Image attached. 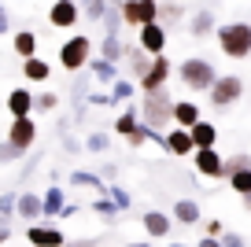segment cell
I'll return each mask as SVG.
<instances>
[{"label": "cell", "mask_w": 251, "mask_h": 247, "mask_svg": "<svg viewBox=\"0 0 251 247\" xmlns=\"http://www.w3.org/2000/svg\"><path fill=\"white\" fill-rule=\"evenodd\" d=\"M141 122L148 125V129H166V125L174 122V100L166 89H155V93H144L141 100Z\"/></svg>", "instance_id": "1"}, {"label": "cell", "mask_w": 251, "mask_h": 247, "mask_svg": "<svg viewBox=\"0 0 251 247\" xmlns=\"http://www.w3.org/2000/svg\"><path fill=\"white\" fill-rule=\"evenodd\" d=\"M218 48L229 55V59H248L251 55V26L248 23L218 26Z\"/></svg>", "instance_id": "2"}, {"label": "cell", "mask_w": 251, "mask_h": 247, "mask_svg": "<svg viewBox=\"0 0 251 247\" xmlns=\"http://www.w3.org/2000/svg\"><path fill=\"white\" fill-rule=\"evenodd\" d=\"M177 77H181V85L192 89V93H207V89L214 85L218 70H214L207 59H196V55H188V59L177 67Z\"/></svg>", "instance_id": "3"}, {"label": "cell", "mask_w": 251, "mask_h": 247, "mask_svg": "<svg viewBox=\"0 0 251 247\" xmlns=\"http://www.w3.org/2000/svg\"><path fill=\"white\" fill-rule=\"evenodd\" d=\"M118 15H122L126 26H151L159 23V0H122L118 4Z\"/></svg>", "instance_id": "4"}, {"label": "cell", "mask_w": 251, "mask_h": 247, "mask_svg": "<svg viewBox=\"0 0 251 247\" xmlns=\"http://www.w3.org/2000/svg\"><path fill=\"white\" fill-rule=\"evenodd\" d=\"M207 93H211V103H214V107L226 111V107H233V103L244 96V81H240L236 74H226V77L218 74V77H214V85L207 89Z\"/></svg>", "instance_id": "5"}, {"label": "cell", "mask_w": 251, "mask_h": 247, "mask_svg": "<svg viewBox=\"0 0 251 247\" xmlns=\"http://www.w3.org/2000/svg\"><path fill=\"white\" fill-rule=\"evenodd\" d=\"M89 48H93V41L89 37H71V41H63V48H59V63H63V70H85L89 67Z\"/></svg>", "instance_id": "6"}, {"label": "cell", "mask_w": 251, "mask_h": 247, "mask_svg": "<svg viewBox=\"0 0 251 247\" xmlns=\"http://www.w3.org/2000/svg\"><path fill=\"white\" fill-rule=\"evenodd\" d=\"M33 140H37V122L33 118H11V129H8V144L15 148V151H30Z\"/></svg>", "instance_id": "7"}, {"label": "cell", "mask_w": 251, "mask_h": 247, "mask_svg": "<svg viewBox=\"0 0 251 247\" xmlns=\"http://www.w3.org/2000/svg\"><path fill=\"white\" fill-rule=\"evenodd\" d=\"M141 48L148 59H159V55H166V30L159 23H151V26H141Z\"/></svg>", "instance_id": "8"}, {"label": "cell", "mask_w": 251, "mask_h": 247, "mask_svg": "<svg viewBox=\"0 0 251 247\" xmlns=\"http://www.w3.org/2000/svg\"><path fill=\"white\" fill-rule=\"evenodd\" d=\"M170 59L166 55H159V59H151V67H148V74L137 81L141 85V93H155V89H166V77H170Z\"/></svg>", "instance_id": "9"}, {"label": "cell", "mask_w": 251, "mask_h": 247, "mask_svg": "<svg viewBox=\"0 0 251 247\" xmlns=\"http://www.w3.org/2000/svg\"><path fill=\"white\" fill-rule=\"evenodd\" d=\"M78 0H55L52 8H48V23L59 26V30H71V26H78Z\"/></svg>", "instance_id": "10"}, {"label": "cell", "mask_w": 251, "mask_h": 247, "mask_svg": "<svg viewBox=\"0 0 251 247\" xmlns=\"http://www.w3.org/2000/svg\"><path fill=\"white\" fill-rule=\"evenodd\" d=\"M26 240H30L33 247H63L67 244L63 232L52 229V225H30V229H26Z\"/></svg>", "instance_id": "11"}, {"label": "cell", "mask_w": 251, "mask_h": 247, "mask_svg": "<svg viewBox=\"0 0 251 247\" xmlns=\"http://www.w3.org/2000/svg\"><path fill=\"white\" fill-rule=\"evenodd\" d=\"M188 140H192V151L214 148V140H218V125H214V122H203V118H200V122L188 129Z\"/></svg>", "instance_id": "12"}, {"label": "cell", "mask_w": 251, "mask_h": 247, "mask_svg": "<svg viewBox=\"0 0 251 247\" xmlns=\"http://www.w3.org/2000/svg\"><path fill=\"white\" fill-rule=\"evenodd\" d=\"M8 111H11V118H30L33 93H26V89H11V93H8Z\"/></svg>", "instance_id": "13"}, {"label": "cell", "mask_w": 251, "mask_h": 247, "mask_svg": "<svg viewBox=\"0 0 251 247\" xmlns=\"http://www.w3.org/2000/svg\"><path fill=\"white\" fill-rule=\"evenodd\" d=\"M174 122H177V129H192V125L200 122L196 100H177V103H174Z\"/></svg>", "instance_id": "14"}, {"label": "cell", "mask_w": 251, "mask_h": 247, "mask_svg": "<svg viewBox=\"0 0 251 247\" xmlns=\"http://www.w3.org/2000/svg\"><path fill=\"white\" fill-rule=\"evenodd\" d=\"M196 170L203 173V177H222V155L214 151V148L196 151Z\"/></svg>", "instance_id": "15"}, {"label": "cell", "mask_w": 251, "mask_h": 247, "mask_svg": "<svg viewBox=\"0 0 251 247\" xmlns=\"http://www.w3.org/2000/svg\"><path fill=\"white\" fill-rule=\"evenodd\" d=\"M15 214L19 218H41V196L37 192H23V196H15Z\"/></svg>", "instance_id": "16"}, {"label": "cell", "mask_w": 251, "mask_h": 247, "mask_svg": "<svg viewBox=\"0 0 251 247\" xmlns=\"http://www.w3.org/2000/svg\"><path fill=\"white\" fill-rule=\"evenodd\" d=\"M141 222H144V229H148V236H170V218H166L163 210H148Z\"/></svg>", "instance_id": "17"}, {"label": "cell", "mask_w": 251, "mask_h": 247, "mask_svg": "<svg viewBox=\"0 0 251 247\" xmlns=\"http://www.w3.org/2000/svg\"><path fill=\"white\" fill-rule=\"evenodd\" d=\"M174 218H177L181 225H196L203 214H200V203L196 199H177V203H174Z\"/></svg>", "instance_id": "18"}, {"label": "cell", "mask_w": 251, "mask_h": 247, "mask_svg": "<svg viewBox=\"0 0 251 247\" xmlns=\"http://www.w3.org/2000/svg\"><path fill=\"white\" fill-rule=\"evenodd\" d=\"M63 207H67V199H63V188H55V185H52L45 196H41V214H45V218H55Z\"/></svg>", "instance_id": "19"}, {"label": "cell", "mask_w": 251, "mask_h": 247, "mask_svg": "<svg viewBox=\"0 0 251 247\" xmlns=\"http://www.w3.org/2000/svg\"><path fill=\"white\" fill-rule=\"evenodd\" d=\"M166 151H170V155H192L188 129H170V133H166Z\"/></svg>", "instance_id": "20"}, {"label": "cell", "mask_w": 251, "mask_h": 247, "mask_svg": "<svg viewBox=\"0 0 251 247\" xmlns=\"http://www.w3.org/2000/svg\"><path fill=\"white\" fill-rule=\"evenodd\" d=\"M89 70H93V77L100 81V85H115V81H118V67H115V63H107V59H93V63H89Z\"/></svg>", "instance_id": "21"}, {"label": "cell", "mask_w": 251, "mask_h": 247, "mask_svg": "<svg viewBox=\"0 0 251 247\" xmlns=\"http://www.w3.org/2000/svg\"><path fill=\"white\" fill-rule=\"evenodd\" d=\"M11 48L19 52V59H33V55H37V37H33L30 30H19L15 41H11Z\"/></svg>", "instance_id": "22"}, {"label": "cell", "mask_w": 251, "mask_h": 247, "mask_svg": "<svg viewBox=\"0 0 251 247\" xmlns=\"http://www.w3.org/2000/svg\"><path fill=\"white\" fill-rule=\"evenodd\" d=\"M23 74L30 77V81H48V74H52V67H48L41 55H33V59H23Z\"/></svg>", "instance_id": "23"}, {"label": "cell", "mask_w": 251, "mask_h": 247, "mask_svg": "<svg viewBox=\"0 0 251 247\" xmlns=\"http://www.w3.org/2000/svg\"><path fill=\"white\" fill-rule=\"evenodd\" d=\"M188 30H192V37H207V33H214V11H196L192 23H188Z\"/></svg>", "instance_id": "24"}, {"label": "cell", "mask_w": 251, "mask_h": 247, "mask_svg": "<svg viewBox=\"0 0 251 247\" xmlns=\"http://www.w3.org/2000/svg\"><path fill=\"white\" fill-rule=\"evenodd\" d=\"M71 185H81V188H96V192H107V185L100 181V173H85V170H74L71 173Z\"/></svg>", "instance_id": "25"}, {"label": "cell", "mask_w": 251, "mask_h": 247, "mask_svg": "<svg viewBox=\"0 0 251 247\" xmlns=\"http://www.w3.org/2000/svg\"><path fill=\"white\" fill-rule=\"evenodd\" d=\"M100 48H103V55H100V59H107V63H118V59H122V52H126L122 37H107V33H103Z\"/></svg>", "instance_id": "26"}, {"label": "cell", "mask_w": 251, "mask_h": 247, "mask_svg": "<svg viewBox=\"0 0 251 247\" xmlns=\"http://www.w3.org/2000/svg\"><path fill=\"white\" fill-rule=\"evenodd\" d=\"M126 55H129V67H133V77H137V81H141V77L148 74L151 59H148V55L141 52V48H129V52H126Z\"/></svg>", "instance_id": "27"}, {"label": "cell", "mask_w": 251, "mask_h": 247, "mask_svg": "<svg viewBox=\"0 0 251 247\" xmlns=\"http://www.w3.org/2000/svg\"><path fill=\"white\" fill-rule=\"evenodd\" d=\"M137 122H141V118H137V107H126L122 115H118V122H115V133H122V137H129V133L137 129Z\"/></svg>", "instance_id": "28"}, {"label": "cell", "mask_w": 251, "mask_h": 247, "mask_svg": "<svg viewBox=\"0 0 251 247\" xmlns=\"http://www.w3.org/2000/svg\"><path fill=\"white\" fill-rule=\"evenodd\" d=\"M78 11H81L85 19H93V23H100V19H103V11H107V0H81V4H78Z\"/></svg>", "instance_id": "29"}, {"label": "cell", "mask_w": 251, "mask_h": 247, "mask_svg": "<svg viewBox=\"0 0 251 247\" xmlns=\"http://www.w3.org/2000/svg\"><path fill=\"white\" fill-rule=\"evenodd\" d=\"M240 170H251V155H233V159H222V177L240 173Z\"/></svg>", "instance_id": "30"}, {"label": "cell", "mask_w": 251, "mask_h": 247, "mask_svg": "<svg viewBox=\"0 0 251 247\" xmlns=\"http://www.w3.org/2000/svg\"><path fill=\"white\" fill-rule=\"evenodd\" d=\"M181 11H185V8L174 4V0H170V4H159V26H163V30H166V26H174L181 19Z\"/></svg>", "instance_id": "31"}, {"label": "cell", "mask_w": 251, "mask_h": 247, "mask_svg": "<svg viewBox=\"0 0 251 247\" xmlns=\"http://www.w3.org/2000/svg\"><path fill=\"white\" fill-rule=\"evenodd\" d=\"M229 188H233L236 196H248L251 192V170H240V173H229Z\"/></svg>", "instance_id": "32"}, {"label": "cell", "mask_w": 251, "mask_h": 247, "mask_svg": "<svg viewBox=\"0 0 251 247\" xmlns=\"http://www.w3.org/2000/svg\"><path fill=\"white\" fill-rule=\"evenodd\" d=\"M103 30H107V37H118V30H122V15H118V8H111L107 4V11H103Z\"/></svg>", "instance_id": "33"}, {"label": "cell", "mask_w": 251, "mask_h": 247, "mask_svg": "<svg viewBox=\"0 0 251 247\" xmlns=\"http://www.w3.org/2000/svg\"><path fill=\"white\" fill-rule=\"evenodd\" d=\"M126 140H129V148H133V151H137V148H144V144H148V140H151V129H148V125H144V122H137V129L129 133V137H126Z\"/></svg>", "instance_id": "34"}, {"label": "cell", "mask_w": 251, "mask_h": 247, "mask_svg": "<svg viewBox=\"0 0 251 247\" xmlns=\"http://www.w3.org/2000/svg\"><path fill=\"white\" fill-rule=\"evenodd\" d=\"M93 210H96V214H103V218H107V222H115V218H118V207H115V203L107 199V196H100V199H93Z\"/></svg>", "instance_id": "35"}, {"label": "cell", "mask_w": 251, "mask_h": 247, "mask_svg": "<svg viewBox=\"0 0 251 247\" xmlns=\"http://www.w3.org/2000/svg\"><path fill=\"white\" fill-rule=\"evenodd\" d=\"M55 103H59V96H55V93H41V96H33V111H55Z\"/></svg>", "instance_id": "36"}, {"label": "cell", "mask_w": 251, "mask_h": 247, "mask_svg": "<svg viewBox=\"0 0 251 247\" xmlns=\"http://www.w3.org/2000/svg\"><path fill=\"white\" fill-rule=\"evenodd\" d=\"M129 96H133V85H129V81H122V77H118L115 85H111V100H129Z\"/></svg>", "instance_id": "37"}, {"label": "cell", "mask_w": 251, "mask_h": 247, "mask_svg": "<svg viewBox=\"0 0 251 247\" xmlns=\"http://www.w3.org/2000/svg\"><path fill=\"white\" fill-rule=\"evenodd\" d=\"M15 159H23V151H15V148L4 140V144H0V166H11Z\"/></svg>", "instance_id": "38"}, {"label": "cell", "mask_w": 251, "mask_h": 247, "mask_svg": "<svg viewBox=\"0 0 251 247\" xmlns=\"http://www.w3.org/2000/svg\"><path fill=\"white\" fill-rule=\"evenodd\" d=\"M218 244H222V247H248V240H244L240 232H222Z\"/></svg>", "instance_id": "39"}, {"label": "cell", "mask_w": 251, "mask_h": 247, "mask_svg": "<svg viewBox=\"0 0 251 247\" xmlns=\"http://www.w3.org/2000/svg\"><path fill=\"white\" fill-rule=\"evenodd\" d=\"M85 148H89V151H103V148H107V133H100V129H96L93 137L85 140Z\"/></svg>", "instance_id": "40"}, {"label": "cell", "mask_w": 251, "mask_h": 247, "mask_svg": "<svg viewBox=\"0 0 251 247\" xmlns=\"http://www.w3.org/2000/svg\"><path fill=\"white\" fill-rule=\"evenodd\" d=\"M222 232H226V225H222V222H207V236H211V240H218Z\"/></svg>", "instance_id": "41"}, {"label": "cell", "mask_w": 251, "mask_h": 247, "mask_svg": "<svg viewBox=\"0 0 251 247\" xmlns=\"http://www.w3.org/2000/svg\"><path fill=\"white\" fill-rule=\"evenodd\" d=\"M8 26H11V19H8V8H4V4H0V37H4V33H8Z\"/></svg>", "instance_id": "42"}, {"label": "cell", "mask_w": 251, "mask_h": 247, "mask_svg": "<svg viewBox=\"0 0 251 247\" xmlns=\"http://www.w3.org/2000/svg\"><path fill=\"white\" fill-rule=\"evenodd\" d=\"M74 214H78V207H74V203H67V207L59 210V218H74Z\"/></svg>", "instance_id": "43"}, {"label": "cell", "mask_w": 251, "mask_h": 247, "mask_svg": "<svg viewBox=\"0 0 251 247\" xmlns=\"http://www.w3.org/2000/svg\"><path fill=\"white\" fill-rule=\"evenodd\" d=\"M196 247H222V244H218V240H211V236H203V240H200Z\"/></svg>", "instance_id": "44"}, {"label": "cell", "mask_w": 251, "mask_h": 247, "mask_svg": "<svg viewBox=\"0 0 251 247\" xmlns=\"http://www.w3.org/2000/svg\"><path fill=\"white\" fill-rule=\"evenodd\" d=\"M8 236H11V229H0V244H8Z\"/></svg>", "instance_id": "45"}, {"label": "cell", "mask_w": 251, "mask_h": 247, "mask_svg": "<svg viewBox=\"0 0 251 247\" xmlns=\"http://www.w3.org/2000/svg\"><path fill=\"white\" fill-rule=\"evenodd\" d=\"M240 199H244V210H251V192H248V196H240Z\"/></svg>", "instance_id": "46"}, {"label": "cell", "mask_w": 251, "mask_h": 247, "mask_svg": "<svg viewBox=\"0 0 251 247\" xmlns=\"http://www.w3.org/2000/svg\"><path fill=\"white\" fill-rule=\"evenodd\" d=\"M126 247H151V244H126Z\"/></svg>", "instance_id": "47"}, {"label": "cell", "mask_w": 251, "mask_h": 247, "mask_svg": "<svg viewBox=\"0 0 251 247\" xmlns=\"http://www.w3.org/2000/svg\"><path fill=\"white\" fill-rule=\"evenodd\" d=\"M63 247H78V244H63Z\"/></svg>", "instance_id": "48"}]
</instances>
